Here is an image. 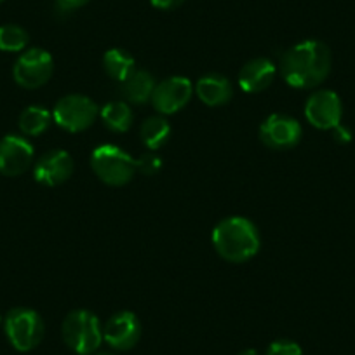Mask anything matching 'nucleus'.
Here are the masks:
<instances>
[{
    "label": "nucleus",
    "instance_id": "nucleus-1",
    "mask_svg": "<svg viewBox=\"0 0 355 355\" xmlns=\"http://www.w3.org/2000/svg\"><path fill=\"white\" fill-rule=\"evenodd\" d=\"M331 51L320 40H305L282 56L281 71L284 80L296 89H312L322 84L331 71Z\"/></svg>",
    "mask_w": 355,
    "mask_h": 355
},
{
    "label": "nucleus",
    "instance_id": "nucleus-2",
    "mask_svg": "<svg viewBox=\"0 0 355 355\" xmlns=\"http://www.w3.org/2000/svg\"><path fill=\"white\" fill-rule=\"evenodd\" d=\"M213 245L218 254L227 261L244 263L258 254L261 239L258 228L251 220L232 216L214 227Z\"/></svg>",
    "mask_w": 355,
    "mask_h": 355
},
{
    "label": "nucleus",
    "instance_id": "nucleus-3",
    "mask_svg": "<svg viewBox=\"0 0 355 355\" xmlns=\"http://www.w3.org/2000/svg\"><path fill=\"white\" fill-rule=\"evenodd\" d=\"M61 334L64 343L78 355H91L103 341L100 319L89 310H75L68 313L61 326Z\"/></svg>",
    "mask_w": 355,
    "mask_h": 355
},
{
    "label": "nucleus",
    "instance_id": "nucleus-4",
    "mask_svg": "<svg viewBox=\"0 0 355 355\" xmlns=\"http://www.w3.org/2000/svg\"><path fill=\"white\" fill-rule=\"evenodd\" d=\"M91 167L101 182L112 187L125 185L132 180L136 160L115 145H100L91 155Z\"/></svg>",
    "mask_w": 355,
    "mask_h": 355
},
{
    "label": "nucleus",
    "instance_id": "nucleus-5",
    "mask_svg": "<svg viewBox=\"0 0 355 355\" xmlns=\"http://www.w3.org/2000/svg\"><path fill=\"white\" fill-rule=\"evenodd\" d=\"M6 336L18 352H30L44 338V320L32 309H12L4 320Z\"/></svg>",
    "mask_w": 355,
    "mask_h": 355
},
{
    "label": "nucleus",
    "instance_id": "nucleus-6",
    "mask_svg": "<svg viewBox=\"0 0 355 355\" xmlns=\"http://www.w3.org/2000/svg\"><path fill=\"white\" fill-rule=\"evenodd\" d=\"M98 115V107L91 98L70 94L61 98L53 112V119L60 128L70 132L85 131Z\"/></svg>",
    "mask_w": 355,
    "mask_h": 355
},
{
    "label": "nucleus",
    "instance_id": "nucleus-7",
    "mask_svg": "<svg viewBox=\"0 0 355 355\" xmlns=\"http://www.w3.org/2000/svg\"><path fill=\"white\" fill-rule=\"evenodd\" d=\"M54 71V61L47 51L32 47L25 51L12 68L16 84L25 89H37L47 84Z\"/></svg>",
    "mask_w": 355,
    "mask_h": 355
},
{
    "label": "nucleus",
    "instance_id": "nucleus-8",
    "mask_svg": "<svg viewBox=\"0 0 355 355\" xmlns=\"http://www.w3.org/2000/svg\"><path fill=\"white\" fill-rule=\"evenodd\" d=\"M343 107L334 91H317L306 100L305 117L313 128L329 131L341 124Z\"/></svg>",
    "mask_w": 355,
    "mask_h": 355
},
{
    "label": "nucleus",
    "instance_id": "nucleus-9",
    "mask_svg": "<svg viewBox=\"0 0 355 355\" xmlns=\"http://www.w3.org/2000/svg\"><path fill=\"white\" fill-rule=\"evenodd\" d=\"M192 91V82L187 77H169L155 85L152 105L159 114H176L189 105Z\"/></svg>",
    "mask_w": 355,
    "mask_h": 355
},
{
    "label": "nucleus",
    "instance_id": "nucleus-10",
    "mask_svg": "<svg viewBox=\"0 0 355 355\" xmlns=\"http://www.w3.org/2000/svg\"><path fill=\"white\" fill-rule=\"evenodd\" d=\"M259 139L268 148L289 150L302 139V125L296 119L288 115H270L259 128Z\"/></svg>",
    "mask_w": 355,
    "mask_h": 355
},
{
    "label": "nucleus",
    "instance_id": "nucleus-11",
    "mask_svg": "<svg viewBox=\"0 0 355 355\" xmlns=\"http://www.w3.org/2000/svg\"><path fill=\"white\" fill-rule=\"evenodd\" d=\"M33 162V146L26 138L8 135L0 139V174L19 176Z\"/></svg>",
    "mask_w": 355,
    "mask_h": 355
},
{
    "label": "nucleus",
    "instance_id": "nucleus-12",
    "mask_svg": "<svg viewBox=\"0 0 355 355\" xmlns=\"http://www.w3.org/2000/svg\"><path fill=\"white\" fill-rule=\"evenodd\" d=\"M141 336V324L132 312H117L103 326V340L115 350H131Z\"/></svg>",
    "mask_w": 355,
    "mask_h": 355
},
{
    "label": "nucleus",
    "instance_id": "nucleus-13",
    "mask_svg": "<svg viewBox=\"0 0 355 355\" xmlns=\"http://www.w3.org/2000/svg\"><path fill=\"white\" fill-rule=\"evenodd\" d=\"M73 173V159L63 150H49L35 162L33 176L39 183L47 187L61 185Z\"/></svg>",
    "mask_w": 355,
    "mask_h": 355
},
{
    "label": "nucleus",
    "instance_id": "nucleus-14",
    "mask_svg": "<svg viewBox=\"0 0 355 355\" xmlns=\"http://www.w3.org/2000/svg\"><path fill=\"white\" fill-rule=\"evenodd\" d=\"M275 67L266 58L248 61L239 73V85L244 93H261L274 82Z\"/></svg>",
    "mask_w": 355,
    "mask_h": 355
},
{
    "label": "nucleus",
    "instance_id": "nucleus-15",
    "mask_svg": "<svg viewBox=\"0 0 355 355\" xmlns=\"http://www.w3.org/2000/svg\"><path fill=\"white\" fill-rule=\"evenodd\" d=\"M197 96L200 98L202 103H206L207 107H221V105H227L228 101L234 96V89H232L230 80L223 75L211 73L206 77L199 78L196 85Z\"/></svg>",
    "mask_w": 355,
    "mask_h": 355
},
{
    "label": "nucleus",
    "instance_id": "nucleus-16",
    "mask_svg": "<svg viewBox=\"0 0 355 355\" xmlns=\"http://www.w3.org/2000/svg\"><path fill=\"white\" fill-rule=\"evenodd\" d=\"M155 80L145 70H135L124 82H122V94L128 101L135 105H145L152 100L155 91Z\"/></svg>",
    "mask_w": 355,
    "mask_h": 355
},
{
    "label": "nucleus",
    "instance_id": "nucleus-17",
    "mask_svg": "<svg viewBox=\"0 0 355 355\" xmlns=\"http://www.w3.org/2000/svg\"><path fill=\"white\" fill-rule=\"evenodd\" d=\"M105 71L110 75L114 80L124 82L132 71L136 70L135 58L124 49H110L103 56Z\"/></svg>",
    "mask_w": 355,
    "mask_h": 355
},
{
    "label": "nucleus",
    "instance_id": "nucleus-18",
    "mask_svg": "<svg viewBox=\"0 0 355 355\" xmlns=\"http://www.w3.org/2000/svg\"><path fill=\"white\" fill-rule=\"evenodd\" d=\"M171 125L164 117H148L139 128L143 145L148 150H159L169 139Z\"/></svg>",
    "mask_w": 355,
    "mask_h": 355
},
{
    "label": "nucleus",
    "instance_id": "nucleus-19",
    "mask_svg": "<svg viewBox=\"0 0 355 355\" xmlns=\"http://www.w3.org/2000/svg\"><path fill=\"white\" fill-rule=\"evenodd\" d=\"M101 119H103L105 125L115 132H125L132 125V110L129 108L128 103L124 101H112V103L105 105L101 110Z\"/></svg>",
    "mask_w": 355,
    "mask_h": 355
},
{
    "label": "nucleus",
    "instance_id": "nucleus-20",
    "mask_svg": "<svg viewBox=\"0 0 355 355\" xmlns=\"http://www.w3.org/2000/svg\"><path fill=\"white\" fill-rule=\"evenodd\" d=\"M51 125V112L47 108L33 105L25 108L19 115V129L25 136H40Z\"/></svg>",
    "mask_w": 355,
    "mask_h": 355
},
{
    "label": "nucleus",
    "instance_id": "nucleus-21",
    "mask_svg": "<svg viewBox=\"0 0 355 355\" xmlns=\"http://www.w3.org/2000/svg\"><path fill=\"white\" fill-rule=\"evenodd\" d=\"M28 44V32L18 25L0 26V51L4 53H19Z\"/></svg>",
    "mask_w": 355,
    "mask_h": 355
},
{
    "label": "nucleus",
    "instance_id": "nucleus-22",
    "mask_svg": "<svg viewBox=\"0 0 355 355\" xmlns=\"http://www.w3.org/2000/svg\"><path fill=\"white\" fill-rule=\"evenodd\" d=\"M266 355H303V350L295 341L277 340L270 343V347L266 350Z\"/></svg>",
    "mask_w": 355,
    "mask_h": 355
},
{
    "label": "nucleus",
    "instance_id": "nucleus-23",
    "mask_svg": "<svg viewBox=\"0 0 355 355\" xmlns=\"http://www.w3.org/2000/svg\"><path fill=\"white\" fill-rule=\"evenodd\" d=\"M136 169L143 171L145 174H155L160 169V159L153 153H146L141 159L136 160Z\"/></svg>",
    "mask_w": 355,
    "mask_h": 355
},
{
    "label": "nucleus",
    "instance_id": "nucleus-24",
    "mask_svg": "<svg viewBox=\"0 0 355 355\" xmlns=\"http://www.w3.org/2000/svg\"><path fill=\"white\" fill-rule=\"evenodd\" d=\"M87 2L89 0H56V8H58V11L68 15V12H73V11H77V9L84 8Z\"/></svg>",
    "mask_w": 355,
    "mask_h": 355
},
{
    "label": "nucleus",
    "instance_id": "nucleus-25",
    "mask_svg": "<svg viewBox=\"0 0 355 355\" xmlns=\"http://www.w3.org/2000/svg\"><path fill=\"white\" fill-rule=\"evenodd\" d=\"M153 8L160 9V11H171V9H176L185 2V0H150Z\"/></svg>",
    "mask_w": 355,
    "mask_h": 355
},
{
    "label": "nucleus",
    "instance_id": "nucleus-26",
    "mask_svg": "<svg viewBox=\"0 0 355 355\" xmlns=\"http://www.w3.org/2000/svg\"><path fill=\"white\" fill-rule=\"evenodd\" d=\"M334 131V139H336L338 143H341V145H345V143H350L352 139V132L348 131L347 128H343V125H338V128L333 129Z\"/></svg>",
    "mask_w": 355,
    "mask_h": 355
},
{
    "label": "nucleus",
    "instance_id": "nucleus-27",
    "mask_svg": "<svg viewBox=\"0 0 355 355\" xmlns=\"http://www.w3.org/2000/svg\"><path fill=\"white\" fill-rule=\"evenodd\" d=\"M239 355H259V354L256 350H252V348H248V350H242Z\"/></svg>",
    "mask_w": 355,
    "mask_h": 355
},
{
    "label": "nucleus",
    "instance_id": "nucleus-28",
    "mask_svg": "<svg viewBox=\"0 0 355 355\" xmlns=\"http://www.w3.org/2000/svg\"><path fill=\"white\" fill-rule=\"evenodd\" d=\"M94 355H115V354H112V352H98V354Z\"/></svg>",
    "mask_w": 355,
    "mask_h": 355
},
{
    "label": "nucleus",
    "instance_id": "nucleus-29",
    "mask_svg": "<svg viewBox=\"0 0 355 355\" xmlns=\"http://www.w3.org/2000/svg\"><path fill=\"white\" fill-rule=\"evenodd\" d=\"M0 2H2V0H0Z\"/></svg>",
    "mask_w": 355,
    "mask_h": 355
}]
</instances>
